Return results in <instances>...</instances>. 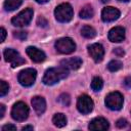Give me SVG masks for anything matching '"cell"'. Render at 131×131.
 Here are the masks:
<instances>
[{
  "instance_id": "30bf717a",
  "label": "cell",
  "mask_w": 131,
  "mask_h": 131,
  "mask_svg": "<svg viewBox=\"0 0 131 131\" xmlns=\"http://www.w3.org/2000/svg\"><path fill=\"white\" fill-rule=\"evenodd\" d=\"M88 52H89L90 56L93 58V60L96 62L101 61L104 56V48L99 43H94V44H91L90 46H88Z\"/></svg>"
},
{
  "instance_id": "836d02e7",
  "label": "cell",
  "mask_w": 131,
  "mask_h": 131,
  "mask_svg": "<svg viewBox=\"0 0 131 131\" xmlns=\"http://www.w3.org/2000/svg\"><path fill=\"white\" fill-rule=\"evenodd\" d=\"M36 2H38V3H41V4H43V3H46V2H48L49 0H35Z\"/></svg>"
},
{
  "instance_id": "5bb4252c",
  "label": "cell",
  "mask_w": 131,
  "mask_h": 131,
  "mask_svg": "<svg viewBox=\"0 0 131 131\" xmlns=\"http://www.w3.org/2000/svg\"><path fill=\"white\" fill-rule=\"evenodd\" d=\"M110 127L108 125V122L106 121V119L102 118V117H98V118H95L93 119L90 123H89V126L88 128L90 130H98V131H103V130H107Z\"/></svg>"
},
{
  "instance_id": "4316f807",
  "label": "cell",
  "mask_w": 131,
  "mask_h": 131,
  "mask_svg": "<svg viewBox=\"0 0 131 131\" xmlns=\"http://www.w3.org/2000/svg\"><path fill=\"white\" fill-rule=\"evenodd\" d=\"M116 125H117L118 128H125V127L128 125V122H127V120H125V119H119V120L117 121Z\"/></svg>"
},
{
  "instance_id": "277c9868",
  "label": "cell",
  "mask_w": 131,
  "mask_h": 131,
  "mask_svg": "<svg viewBox=\"0 0 131 131\" xmlns=\"http://www.w3.org/2000/svg\"><path fill=\"white\" fill-rule=\"evenodd\" d=\"M11 117L13 120L18 121V122H23V121L27 120V118L29 117L28 105L23 101H18L16 103H14L11 108Z\"/></svg>"
},
{
  "instance_id": "d6986e66",
  "label": "cell",
  "mask_w": 131,
  "mask_h": 131,
  "mask_svg": "<svg viewBox=\"0 0 131 131\" xmlns=\"http://www.w3.org/2000/svg\"><path fill=\"white\" fill-rule=\"evenodd\" d=\"M94 14V10L91 5H85L79 12V15L81 18H91Z\"/></svg>"
},
{
  "instance_id": "1f68e13d",
  "label": "cell",
  "mask_w": 131,
  "mask_h": 131,
  "mask_svg": "<svg viewBox=\"0 0 131 131\" xmlns=\"http://www.w3.org/2000/svg\"><path fill=\"white\" fill-rule=\"evenodd\" d=\"M4 113H5V106L4 104H0V119H2L4 117Z\"/></svg>"
},
{
  "instance_id": "8992f818",
  "label": "cell",
  "mask_w": 131,
  "mask_h": 131,
  "mask_svg": "<svg viewBox=\"0 0 131 131\" xmlns=\"http://www.w3.org/2000/svg\"><path fill=\"white\" fill-rule=\"evenodd\" d=\"M36 77H37V71L35 69L29 68V69H25L19 72L17 76V80L20 85L25 87H30L34 84Z\"/></svg>"
},
{
  "instance_id": "d6a6232c",
  "label": "cell",
  "mask_w": 131,
  "mask_h": 131,
  "mask_svg": "<svg viewBox=\"0 0 131 131\" xmlns=\"http://www.w3.org/2000/svg\"><path fill=\"white\" fill-rule=\"evenodd\" d=\"M34 128H33V126H25V127H23V131H27V130H33Z\"/></svg>"
},
{
  "instance_id": "e575fe53",
  "label": "cell",
  "mask_w": 131,
  "mask_h": 131,
  "mask_svg": "<svg viewBox=\"0 0 131 131\" xmlns=\"http://www.w3.org/2000/svg\"><path fill=\"white\" fill-rule=\"evenodd\" d=\"M100 1H101L102 3H106V2H108L110 0H100Z\"/></svg>"
},
{
  "instance_id": "3957f363",
  "label": "cell",
  "mask_w": 131,
  "mask_h": 131,
  "mask_svg": "<svg viewBox=\"0 0 131 131\" xmlns=\"http://www.w3.org/2000/svg\"><path fill=\"white\" fill-rule=\"evenodd\" d=\"M54 46H55V49L59 53H62V54H70L76 50L75 42L73 41V39L69 37L59 38L58 40H56Z\"/></svg>"
},
{
  "instance_id": "f1b7e54d",
  "label": "cell",
  "mask_w": 131,
  "mask_h": 131,
  "mask_svg": "<svg viewBox=\"0 0 131 131\" xmlns=\"http://www.w3.org/2000/svg\"><path fill=\"white\" fill-rule=\"evenodd\" d=\"M113 52H114L117 56H119V57H120V56H123V55L125 54V52H124V50H123L122 48H115Z\"/></svg>"
},
{
  "instance_id": "7c38bea8",
  "label": "cell",
  "mask_w": 131,
  "mask_h": 131,
  "mask_svg": "<svg viewBox=\"0 0 131 131\" xmlns=\"http://www.w3.org/2000/svg\"><path fill=\"white\" fill-rule=\"evenodd\" d=\"M26 52H27V54L30 56V58H31L33 61H35V62H42V61H44L45 58H46L45 53H44L42 50H40V49H38L37 47H34V46H29V47H27Z\"/></svg>"
},
{
  "instance_id": "f546056e",
  "label": "cell",
  "mask_w": 131,
  "mask_h": 131,
  "mask_svg": "<svg viewBox=\"0 0 131 131\" xmlns=\"http://www.w3.org/2000/svg\"><path fill=\"white\" fill-rule=\"evenodd\" d=\"M124 84H125L126 87L131 88V75L125 78V80H124Z\"/></svg>"
},
{
  "instance_id": "ffe728a7",
  "label": "cell",
  "mask_w": 131,
  "mask_h": 131,
  "mask_svg": "<svg viewBox=\"0 0 131 131\" xmlns=\"http://www.w3.org/2000/svg\"><path fill=\"white\" fill-rule=\"evenodd\" d=\"M81 35L87 39H92L96 36V31L90 26H84L81 29Z\"/></svg>"
},
{
  "instance_id": "5b68a950",
  "label": "cell",
  "mask_w": 131,
  "mask_h": 131,
  "mask_svg": "<svg viewBox=\"0 0 131 131\" xmlns=\"http://www.w3.org/2000/svg\"><path fill=\"white\" fill-rule=\"evenodd\" d=\"M34 11L32 8H26L24 10H21L18 14H16L14 17H12L11 23L13 26L15 27H25L28 26L33 17Z\"/></svg>"
},
{
  "instance_id": "ac0fdd59",
  "label": "cell",
  "mask_w": 131,
  "mask_h": 131,
  "mask_svg": "<svg viewBox=\"0 0 131 131\" xmlns=\"http://www.w3.org/2000/svg\"><path fill=\"white\" fill-rule=\"evenodd\" d=\"M23 3V0H5L4 2V8L7 11H12L18 8Z\"/></svg>"
},
{
  "instance_id": "9c48e42d",
  "label": "cell",
  "mask_w": 131,
  "mask_h": 131,
  "mask_svg": "<svg viewBox=\"0 0 131 131\" xmlns=\"http://www.w3.org/2000/svg\"><path fill=\"white\" fill-rule=\"evenodd\" d=\"M93 106H94V103H93V100L90 98V96L86 94L79 96L77 100V108L81 114L87 115L91 113L93 110Z\"/></svg>"
},
{
  "instance_id": "83f0119b",
  "label": "cell",
  "mask_w": 131,
  "mask_h": 131,
  "mask_svg": "<svg viewBox=\"0 0 131 131\" xmlns=\"http://www.w3.org/2000/svg\"><path fill=\"white\" fill-rule=\"evenodd\" d=\"M15 131L16 130V127L12 124H7V125H4L2 127V131Z\"/></svg>"
},
{
  "instance_id": "2e32d148",
  "label": "cell",
  "mask_w": 131,
  "mask_h": 131,
  "mask_svg": "<svg viewBox=\"0 0 131 131\" xmlns=\"http://www.w3.org/2000/svg\"><path fill=\"white\" fill-rule=\"evenodd\" d=\"M31 103L38 115L43 114L46 110V101L42 96H34L31 100Z\"/></svg>"
},
{
  "instance_id": "6da1fadb",
  "label": "cell",
  "mask_w": 131,
  "mask_h": 131,
  "mask_svg": "<svg viewBox=\"0 0 131 131\" xmlns=\"http://www.w3.org/2000/svg\"><path fill=\"white\" fill-rule=\"evenodd\" d=\"M68 75H69L68 70L62 68V67L50 68L45 72L44 77L42 79V82L45 85H54V84L58 83L60 80L67 78Z\"/></svg>"
},
{
  "instance_id": "484cf974",
  "label": "cell",
  "mask_w": 131,
  "mask_h": 131,
  "mask_svg": "<svg viewBox=\"0 0 131 131\" xmlns=\"http://www.w3.org/2000/svg\"><path fill=\"white\" fill-rule=\"evenodd\" d=\"M37 24H38L39 27H42V28H46V27L48 26V21H47V19H46L45 17H43V16H39V17H38V19H37Z\"/></svg>"
},
{
  "instance_id": "52a82bcc",
  "label": "cell",
  "mask_w": 131,
  "mask_h": 131,
  "mask_svg": "<svg viewBox=\"0 0 131 131\" xmlns=\"http://www.w3.org/2000/svg\"><path fill=\"white\" fill-rule=\"evenodd\" d=\"M123 101H124L123 95L118 91L108 93L106 95V97H105V100H104L105 105L110 110H113V111L121 110L122 106H123Z\"/></svg>"
},
{
  "instance_id": "4fadbf2b",
  "label": "cell",
  "mask_w": 131,
  "mask_h": 131,
  "mask_svg": "<svg viewBox=\"0 0 131 131\" xmlns=\"http://www.w3.org/2000/svg\"><path fill=\"white\" fill-rule=\"evenodd\" d=\"M108 40L111 42L119 43L125 39V29L123 27H115L108 32Z\"/></svg>"
},
{
  "instance_id": "ba28073f",
  "label": "cell",
  "mask_w": 131,
  "mask_h": 131,
  "mask_svg": "<svg viewBox=\"0 0 131 131\" xmlns=\"http://www.w3.org/2000/svg\"><path fill=\"white\" fill-rule=\"evenodd\" d=\"M3 55H4V59L7 62H10L12 68L19 67L26 62L25 59L19 55V53L12 48H6L3 52Z\"/></svg>"
},
{
  "instance_id": "7402d4cb",
  "label": "cell",
  "mask_w": 131,
  "mask_h": 131,
  "mask_svg": "<svg viewBox=\"0 0 131 131\" xmlns=\"http://www.w3.org/2000/svg\"><path fill=\"white\" fill-rule=\"evenodd\" d=\"M122 68H123V63L120 60H117V59L111 60L108 62V64H107V69L111 72H117V71L121 70Z\"/></svg>"
},
{
  "instance_id": "9a60e30c",
  "label": "cell",
  "mask_w": 131,
  "mask_h": 131,
  "mask_svg": "<svg viewBox=\"0 0 131 131\" xmlns=\"http://www.w3.org/2000/svg\"><path fill=\"white\" fill-rule=\"evenodd\" d=\"M82 66V59L80 57H71L62 59L60 61V67L67 70H78Z\"/></svg>"
},
{
  "instance_id": "cb8c5ba5",
  "label": "cell",
  "mask_w": 131,
  "mask_h": 131,
  "mask_svg": "<svg viewBox=\"0 0 131 131\" xmlns=\"http://www.w3.org/2000/svg\"><path fill=\"white\" fill-rule=\"evenodd\" d=\"M8 90H9V85L5 81L1 80L0 81V96H4L8 92Z\"/></svg>"
},
{
  "instance_id": "7a4b0ae2",
  "label": "cell",
  "mask_w": 131,
  "mask_h": 131,
  "mask_svg": "<svg viewBox=\"0 0 131 131\" xmlns=\"http://www.w3.org/2000/svg\"><path fill=\"white\" fill-rule=\"evenodd\" d=\"M54 15L57 21L69 23L74 16V11L69 3H61L58 6H56L54 10Z\"/></svg>"
},
{
  "instance_id": "d590c367",
  "label": "cell",
  "mask_w": 131,
  "mask_h": 131,
  "mask_svg": "<svg viewBox=\"0 0 131 131\" xmlns=\"http://www.w3.org/2000/svg\"><path fill=\"white\" fill-rule=\"evenodd\" d=\"M119 1H122V2H128L129 0H119Z\"/></svg>"
},
{
  "instance_id": "e0dca14e",
  "label": "cell",
  "mask_w": 131,
  "mask_h": 131,
  "mask_svg": "<svg viewBox=\"0 0 131 131\" xmlns=\"http://www.w3.org/2000/svg\"><path fill=\"white\" fill-rule=\"evenodd\" d=\"M52 122H53L54 126H56V127H58V128H62V127H64V126L67 125L68 120H67V117H66L63 114L57 113V114H55V115L53 116Z\"/></svg>"
},
{
  "instance_id": "d4e9b609",
  "label": "cell",
  "mask_w": 131,
  "mask_h": 131,
  "mask_svg": "<svg viewBox=\"0 0 131 131\" xmlns=\"http://www.w3.org/2000/svg\"><path fill=\"white\" fill-rule=\"evenodd\" d=\"M13 36L16 38V39H19V40H25L27 39V32L25 31H17V32H13Z\"/></svg>"
},
{
  "instance_id": "44dd1931",
  "label": "cell",
  "mask_w": 131,
  "mask_h": 131,
  "mask_svg": "<svg viewBox=\"0 0 131 131\" xmlns=\"http://www.w3.org/2000/svg\"><path fill=\"white\" fill-rule=\"evenodd\" d=\"M103 87V81L99 77H94L92 82H91V88L93 91H100Z\"/></svg>"
},
{
  "instance_id": "603a6c76",
  "label": "cell",
  "mask_w": 131,
  "mask_h": 131,
  "mask_svg": "<svg viewBox=\"0 0 131 131\" xmlns=\"http://www.w3.org/2000/svg\"><path fill=\"white\" fill-rule=\"evenodd\" d=\"M57 100H58V102H59L60 104H62V105H64V106H68V105H70V103H71V97H70V95H69L68 93H61V94L58 96Z\"/></svg>"
},
{
  "instance_id": "8fae6325",
  "label": "cell",
  "mask_w": 131,
  "mask_h": 131,
  "mask_svg": "<svg viewBox=\"0 0 131 131\" xmlns=\"http://www.w3.org/2000/svg\"><path fill=\"white\" fill-rule=\"evenodd\" d=\"M119 17H120V11L115 7L107 6V7H104L101 11V18L105 23L114 21Z\"/></svg>"
},
{
  "instance_id": "4dcf8cb0",
  "label": "cell",
  "mask_w": 131,
  "mask_h": 131,
  "mask_svg": "<svg viewBox=\"0 0 131 131\" xmlns=\"http://www.w3.org/2000/svg\"><path fill=\"white\" fill-rule=\"evenodd\" d=\"M0 32H1V42H4L5 37H6V30L4 28H1L0 29Z\"/></svg>"
}]
</instances>
